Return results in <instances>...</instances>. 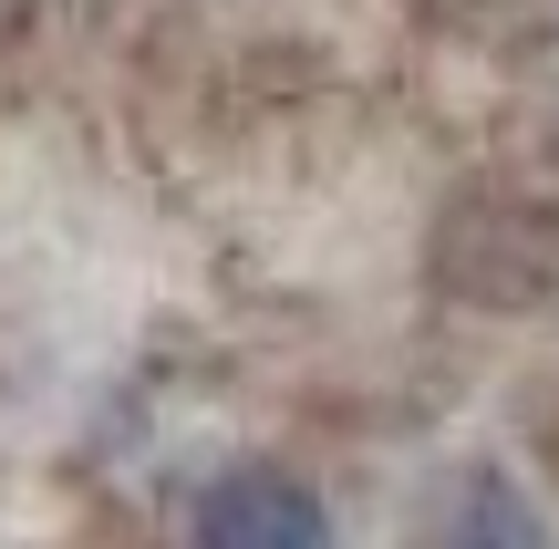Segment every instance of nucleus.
I'll use <instances>...</instances> for the list:
<instances>
[{"label": "nucleus", "mask_w": 559, "mask_h": 549, "mask_svg": "<svg viewBox=\"0 0 559 549\" xmlns=\"http://www.w3.org/2000/svg\"><path fill=\"white\" fill-rule=\"evenodd\" d=\"M436 281L477 311H549L559 301V166H498L436 218Z\"/></svg>", "instance_id": "f257e3e1"}, {"label": "nucleus", "mask_w": 559, "mask_h": 549, "mask_svg": "<svg viewBox=\"0 0 559 549\" xmlns=\"http://www.w3.org/2000/svg\"><path fill=\"white\" fill-rule=\"evenodd\" d=\"M187 529L207 549H321L332 539V509L280 467H228L187 498Z\"/></svg>", "instance_id": "f03ea898"}, {"label": "nucleus", "mask_w": 559, "mask_h": 549, "mask_svg": "<svg viewBox=\"0 0 559 549\" xmlns=\"http://www.w3.org/2000/svg\"><path fill=\"white\" fill-rule=\"evenodd\" d=\"M436 529L445 539H487V549H539L549 539V509H539V498H519L498 467H477V477H466V498H445V509H436Z\"/></svg>", "instance_id": "7ed1b4c3"}]
</instances>
